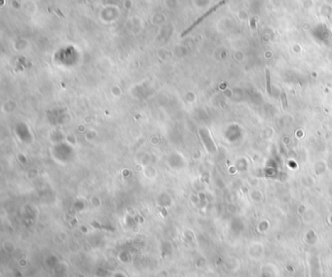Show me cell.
I'll return each mask as SVG.
<instances>
[{"mask_svg":"<svg viewBox=\"0 0 332 277\" xmlns=\"http://www.w3.org/2000/svg\"><path fill=\"white\" fill-rule=\"evenodd\" d=\"M216 8H217V6H215V7H214V8H212V9H211V11H209V12H208V13H206L205 15H204V16H203V17H201V18H200V19H199V20H197V22H196V23H193V24H192V25H191V26L189 27V28H188V29H186V30H185V31H184L183 33H182V34H181V36H182V37H183V36H184V35H186V34H187V33H188V32H189V31H191V30H192V29H193V28H194V27H195V26H196V25H197V24H198V23H201V22H202V20H203L204 19H205V17H206V16H209V14H211V12H212V11H214V10H215V9H216Z\"/></svg>","mask_w":332,"mask_h":277,"instance_id":"obj_1","label":"cell"}]
</instances>
